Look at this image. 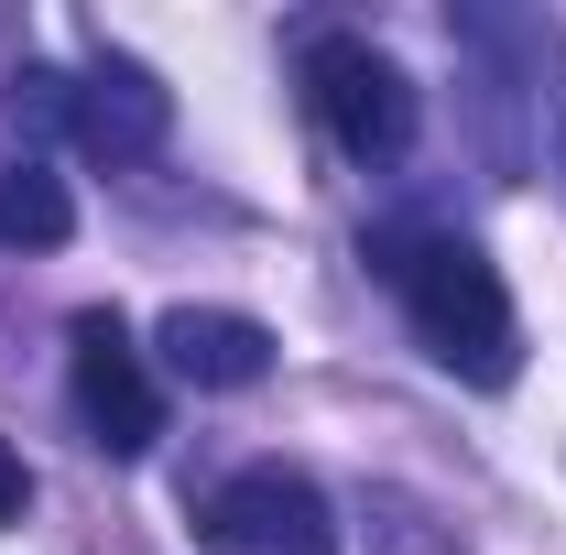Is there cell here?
<instances>
[{"mask_svg": "<svg viewBox=\"0 0 566 555\" xmlns=\"http://www.w3.org/2000/svg\"><path fill=\"white\" fill-rule=\"evenodd\" d=\"M22 501H33V480H22V458H11V447H0V534H11V523H22Z\"/></svg>", "mask_w": 566, "mask_h": 555, "instance_id": "cell-10", "label": "cell"}, {"mask_svg": "<svg viewBox=\"0 0 566 555\" xmlns=\"http://www.w3.org/2000/svg\"><path fill=\"white\" fill-rule=\"evenodd\" d=\"M208 534L229 555H349L327 501H316V480H294V469H240L208 501Z\"/></svg>", "mask_w": 566, "mask_h": 555, "instance_id": "cell-4", "label": "cell"}, {"mask_svg": "<svg viewBox=\"0 0 566 555\" xmlns=\"http://www.w3.org/2000/svg\"><path fill=\"white\" fill-rule=\"evenodd\" d=\"M153 348H164V370L197 381V392H251V381L273 370V327H262V316H229V305H175V316L153 327Z\"/></svg>", "mask_w": 566, "mask_h": 555, "instance_id": "cell-6", "label": "cell"}, {"mask_svg": "<svg viewBox=\"0 0 566 555\" xmlns=\"http://www.w3.org/2000/svg\"><path fill=\"white\" fill-rule=\"evenodd\" d=\"M392 294L415 316V338L469 370V381H512V294H501L480 240H392Z\"/></svg>", "mask_w": 566, "mask_h": 555, "instance_id": "cell-1", "label": "cell"}, {"mask_svg": "<svg viewBox=\"0 0 566 555\" xmlns=\"http://www.w3.org/2000/svg\"><path fill=\"white\" fill-rule=\"evenodd\" d=\"M370 555H469L458 523H436L415 490H370Z\"/></svg>", "mask_w": 566, "mask_h": 555, "instance_id": "cell-8", "label": "cell"}, {"mask_svg": "<svg viewBox=\"0 0 566 555\" xmlns=\"http://www.w3.org/2000/svg\"><path fill=\"white\" fill-rule=\"evenodd\" d=\"M11 121H33V132H76V87L55 66H22V76H11Z\"/></svg>", "mask_w": 566, "mask_h": 555, "instance_id": "cell-9", "label": "cell"}, {"mask_svg": "<svg viewBox=\"0 0 566 555\" xmlns=\"http://www.w3.org/2000/svg\"><path fill=\"white\" fill-rule=\"evenodd\" d=\"M305 87H316V121H327V142L349 164H403V142H415V76L392 66L381 44L327 33L305 55Z\"/></svg>", "mask_w": 566, "mask_h": 555, "instance_id": "cell-2", "label": "cell"}, {"mask_svg": "<svg viewBox=\"0 0 566 555\" xmlns=\"http://www.w3.org/2000/svg\"><path fill=\"white\" fill-rule=\"evenodd\" d=\"M76 229V197H66V175L44 164V153H22L11 175H0V251H55Z\"/></svg>", "mask_w": 566, "mask_h": 555, "instance_id": "cell-7", "label": "cell"}, {"mask_svg": "<svg viewBox=\"0 0 566 555\" xmlns=\"http://www.w3.org/2000/svg\"><path fill=\"white\" fill-rule=\"evenodd\" d=\"M66 392H76V425L98 458H142L164 436V392L142 370V348L120 316H76V359H66Z\"/></svg>", "mask_w": 566, "mask_h": 555, "instance_id": "cell-3", "label": "cell"}, {"mask_svg": "<svg viewBox=\"0 0 566 555\" xmlns=\"http://www.w3.org/2000/svg\"><path fill=\"white\" fill-rule=\"evenodd\" d=\"M556 186H566V87H556Z\"/></svg>", "mask_w": 566, "mask_h": 555, "instance_id": "cell-11", "label": "cell"}, {"mask_svg": "<svg viewBox=\"0 0 566 555\" xmlns=\"http://www.w3.org/2000/svg\"><path fill=\"white\" fill-rule=\"evenodd\" d=\"M164 132H175V87L142 66V55H98V66L76 76V142L87 153L142 164V153H164Z\"/></svg>", "mask_w": 566, "mask_h": 555, "instance_id": "cell-5", "label": "cell"}]
</instances>
